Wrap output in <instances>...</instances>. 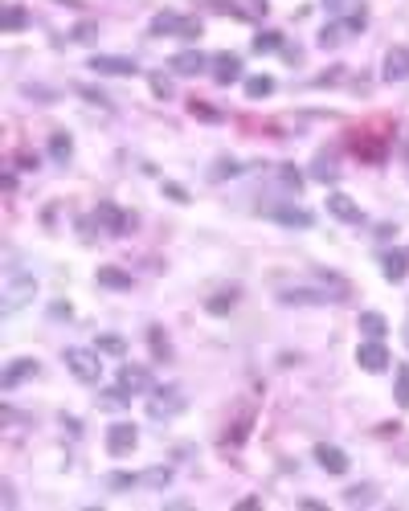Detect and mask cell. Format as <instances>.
Returning <instances> with one entry per match:
<instances>
[{"mask_svg":"<svg viewBox=\"0 0 409 511\" xmlns=\"http://www.w3.org/2000/svg\"><path fill=\"white\" fill-rule=\"evenodd\" d=\"M37 295V279L33 274H25V270H8L4 274V282H0V307L13 315L17 307H25V303Z\"/></svg>","mask_w":409,"mask_h":511,"instance_id":"obj_1","label":"cell"},{"mask_svg":"<svg viewBox=\"0 0 409 511\" xmlns=\"http://www.w3.org/2000/svg\"><path fill=\"white\" fill-rule=\"evenodd\" d=\"M62 360H66V369H70L74 380H82V385H95L98 376H102V364H98V348H66L62 352Z\"/></svg>","mask_w":409,"mask_h":511,"instance_id":"obj_2","label":"cell"},{"mask_svg":"<svg viewBox=\"0 0 409 511\" xmlns=\"http://www.w3.org/2000/svg\"><path fill=\"white\" fill-rule=\"evenodd\" d=\"M135 442H140V430H135L131 421H115V425L107 430V450H111L115 458L131 454V450H135Z\"/></svg>","mask_w":409,"mask_h":511,"instance_id":"obj_3","label":"cell"},{"mask_svg":"<svg viewBox=\"0 0 409 511\" xmlns=\"http://www.w3.org/2000/svg\"><path fill=\"white\" fill-rule=\"evenodd\" d=\"M37 372H41V364H37L33 356H21V360L4 364V372H0V385H4V389H17V385H25V380H33Z\"/></svg>","mask_w":409,"mask_h":511,"instance_id":"obj_4","label":"cell"},{"mask_svg":"<svg viewBox=\"0 0 409 511\" xmlns=\"http://www.w3.org/2000/svg\"><path fill=\"white\" fill-rule=\"evenodd\" d=\"M356 364L364 372H385L389 369V348L381 340H364L361 348H356Z\"/></svg>","mask_w":409,"mask_h":511,"instance_id":"obj_5","label":"cell"},{"mask_svg":"<svg viewBox=\"0 0 409 511\" xmlns=\"http://www.w3.org/2000/svg\"><path fill=\"white\" fill-rule=\"evenodd\" d=\"M119 389H123L127 397L152 393V376H147L144 364H123V369H119Z\"/></svg>","mask_w":409,"mask_h":511,"instance_id":"obj_6","label":"cell"},{"mask_svg":"<svg viewBox=\"0 0 409 511\" xmlns=\"http://www.w3.org/2000/svg\"><path fill=\"white\" fill-rule=\"evenodd\" d=\"M185 409V393L180 389H156L152 393V418H172Z\"/></svg>","mask_w":409,"mask_h":511,"instance_id":"obj_7","label":"cell"},{"mask_svg":"<svg viewBox=\"0 0 409 511\" xmlns=\"http://www.w3.org/2000/svg\"><path fill=\"white\" fill-rule=\"evenodd\" d=\"M328 213L336 217V221H344V225H356L364 213H361V205L352 201V197H344V192H332L328 197Z\"/></svg>","mask_w":409,"mask_h":511,"instance_id":"obj_8","label":"cell"},{"mask_svg":"<svg viewBox=\"0 0 409 511\" xmlns=\"http://www.w3.org/2000/svg\"><path fill=\"white\" fill-rule=\"evenodd\" d=\"M152 33H180V37H196V33H201V21H180L176 13H160L156 25H152Z\"/></svg>","mask_w":409,"mask_h":511,"instance_id":"obj_9","label":"cell"},{"mask_svg":"<svg viewBox=\"0 0 409 511\" xmlns=\"http://www.w3.org/2000/svg\"><path fill=\"white\" fill-rule=\"evenodd\" d=\"M315 463L323 466L328 474H348V454H344L340 446H328V442L315 446Z\"/></svg>","mask_w":409,"mask_h":511,"instance_id":"obj_10","label":"cell"},{"mask_svg":"<svg viewBox=\"0 0 409 511\" xmlns=\"http://www.w3.org/2000/svg\"><path fill=\"white\" fill-rule=\"evenodd\" d=\"M86 66H90L95 74H135V70H140L131 58H111V53H95Z\"/></svg>","mask_w":409,"mask_h":511,"instance_id":"obj_11","label":"cell"},{"mask_svg":"<svg viewBox=\"0 0 409 511\" xmlns=\"http://www.w3.org/2000/svg\"><path fill=\"white\" fill-rule=\"evenodd\" d=\"M405 78H409V49H389L385 82H405Z\"/></svg>","mask_w":409,"mask_h":511,"instance_id":"obj_12","label":"cell"},{"mask_svg":"<svg viewBox=\"0 0 409 511\" xmlns=\"http://www.w3.org/2000/svg\"><path fill=\"white\" fill-rule=\"evenodd\" d=\"M279 299L287 303V307H319V303H328V291H283Z\"/></svg>","mask_w":409,"mask_h":511,"instance_id":"obj_13","label":"cell"},{"mask_svg":"<svg viewBox=\"0 0 409 511\" xmlns=\"http://www.w3.org/2000/svg\"><path fill=\"white\" fill-rule=\"evenodd\" d=\"M213 74H217V82H238V78H241V58L221 53V58L213 62Z\"/></svg>","mask_w":409,"mask_h":511,"instance_id":"obj_14","label":"cell"},{"mask_svg":"<svg viewBox=\"0 0 409 511\" xmlns=\"http://www.w3.org/2000/svg\"><path fill=\"white\" fill-rule=\"evenodd\" d=\"M172 70L176 74H201L205 70V58H201L196 49H180V53L172 58Z\"/></svg>","mask_w":409,"mask_h":511,"instance_id":"obj_15","label":"cell"},{"mask_svg":"<svg viewBox=\"0 0 409 511\" xmlns=\"http://www.w3.org/2000/svg\"><path fill=\"white\" fill-rule=\"evenodd\" d=\"M270 217H274L279 225H299V230H307V225L315 221L307 209H287V205H283V209H270Z\"/></svg>","mask_w":409,"mask_h":511,"instance_id":"obj_16","label":"cell"},{"mask_svg":"<svg viewBox=\"0 0 409 511\" xmlns=\"http://www.w3.org/2000/svg\"><path fill=\"white\" fill-rule=\"evenodd\" d=\"M95 217L102 221V225H107V230H115V233H123L127 225H131V217H127L123 209H115V205H98Z\"/></svg>","mask_w":409,"mask_h":511,"instance_id":"obj_17","label":"cell"},{"mask_svg":"<svg viewBox=\"0 0 409 511\" xmlns=\"http://www.w3.org/2000/svg\"><path fill=\"white\" fill-rule=\"evenodd\" d=\"M381 266H385V279L389 282H401V279H405V270H409V258L401 254V250H389Z\"/></svg>","mask_w":409,"mask_h":511,"instance_id":"obj_18","label":"cell"},{"mask_svg":"<svg viewBox=\"0 0 409 511\" xmlns=\"http://www.w3.org/2000/svg\"><path fill=\"white\" fill-rule=\"evenodd\" d=\"M98 282L111 286V291H127V286H131V274L119 270V266H98Z\"/></svg>","mask_w":409,"mask_h":511,"instance_id":"obj_19","label":"cell"},{"mask_svg":"<svg viewBox=\"0 0 409 511\" xmlns=\"http://www.w3.org/2000/svg\"><path fill=\"white\" fill-rule=\"evenodd\" d=\"M385 315H377V311H364L361 315V331L364 336H368V340H381V336H385Z\"/></svg>","mask_w":409,"mask_h":511,"instance_id":"obj_20","label":"cell"},{"mask_svg":"<svg viewBox=\"0 0 409 511\" xmlns=\"http://www.w3.org/2000/svg\"><path fill=\"white\" fill-rule=\"evenodd\" d=\"M393 393H397V409H409V364H397V380H393Z\"/></svg>","mask_w":409,"mask_h":511,"instance_id":"obj_21","label":"cell"},{"mask_svg":"<svg viewBox=\"0 0 409 511\" xmlns=\"http://www.w3.org/2000/svg\"><path fill=\"white\" fill-rule=\"evenodd\" d=\"M270 91H274V78H270V74H254V78H246V94H250V98H266Z\"/></svg>","mask_w":409,"mask_h":511,"instance_id":"obj_22","label":"cell"},{"mask_svg":"<svg viewBox=\"0 0 409 511\" xmlns=\"http://www.w3.org/2000/svg\"><path fill=\"white\" fill-rule=\"evenodd\" d=\"M25 21H29V13H25L21 4H8V8H4V33H17V29H25Z\"/></svg>","mask_w":409,"mask_h":511,"instance_id":"obj_23","label":"cell"},{"mask_svg":"<svg viewBox=\"0 0 409 511\" xmlns=\"http://www.w3.org/2000/svg\"><path fill=\"white\" fill-rule=\"evenodd\" d=\"M95 348L107 352V356H123V352H127V344H123V336L107 331V336H98V340H95Z\"/></svg>","mask_w":409,"mask_h":511,"instance_id":"obj_24","label":"cell"},{"mask_svg":"<svg viewBox=\"0 0 409 511\" xmlns=\"http://www.w3.org/2000/svg\"><path fill=\"white\" fill-rule=\"evenodd\" d=\"M311 176H315V180H336V176H340L336 160H328V156H315V164H311Z\"/></svg>","mask_w":409,"mask_h":511,"instance_id":"obj_25","label":"cell"},{"mask_svg":"<svg viewBox=\"0 0 409 511\" xmlns=\"http://www.w3.org/2000/svg\"><path fill=\"white\" fill-rule=\"evenodd\" d=\"M254 49H258V53H270V49H283V33H274V29H266V33H258V37H254Z\"/></svg>","mask_w":409,"mask_h":511,"instance_id":"obj_26","label":"cell"},{"mask_svg":"<svg viewBox=\"0 0 409 511\" xmlns=\"http://www.w3.org/2000/svg\"><path fill=\"white\" fill-rule=\"evenodd\" d=\"M144 483H147V487H168V483H172V470H168V466H152V470L144 474Z\"/></svg>","mask_w":409,"mask_h":511,"instance_id":"obj_27","label":"cell"},{"mask_svg":"<svg viewBox=\"0 0 409 511\" xmlns=\"http://www.w3.org/2000/svg\"><path fill=\"white\" fill-rule=\"evenodd\" d=\"M344 499H348V503H373V499H377V487H348Z\"/></svg>","mask_w":409,"mask_h":511,"instance_id":"obj_28","label":"cell"},{"mask_svg":"<svg viewBox=\"0 0 409 511\" xmlns=\"http://www.w3.org/2000/svg\"><path fill=\"white\" fill-rule=\"evenodd\" d=\"M49 147H53V156H58V160H62V156H70V135H53Z\"/></svg>","mask_w":409,"mask_h":511,"instance_id":"obj_29","label":"cell"},{"mask_svg":"<svg viewBox=\"0 0 409 511\" xmlns=\"http://www.w3.org/2000/svg\"><path fill=\"white\" fill-rule=\"evenodd\" d=\"M279 176H283V180H287V185H303V172H299V168H290V164H283V168H279Z\"/></svg>","mask_w":409,"mask_h":511,"instance_id":"obj_30","label":"cell"},{"mask_svg":"<svg viewBox=\"0 0 409 511\" xmlns=\"http://www.w3.org/2000/svg\"><path fill=\"white\" fill-rule=\"evenodd\" d=\"M131 483H135V474H123V470H115V474H111V491H127Z\"/></svg>","mask_w":409,"mask_h":511,"instance_id":"obj_31","label":"cell"},{"mask_svg":"<svg viewBox=\"0 0 409 511\" xmlns=\"http://www.w3.org/2000/svg\"><path fill=\"white\" fill-rule=\"evenodd\" d=\"M364 17H368V8L361 4V8H352V13H348V21H344V25H348V29H364Z\"/></svg>","mask_w":409,"mask_h":511,"instance_id":"obj_32","label":"cell"},{"mask_svg":"<svg viewBox=\"0 0 409 511\" xmlns=\"http://www.w3.org/2000/svg\"><path fill=\"white\" fill-rule=\"evenodd\" d=\"M193 115H201L205 123H217V119H221V115L213 111V107H205V102H193Z\"/></svg>","mask_w":409,"mask_h":511,"instance_id":"obj_33","label":"cell"},{"mask_svg":"<svg viewBox=\"0 0 409 511\" xmlns=\"http://www.w3.org/2000/svg\"><path fill=\"white\" fill-rule=\"evenodd\" d=\"M152 352H156V356H168V344H164V336H160L156 327H152Z\"/></svg>","mask_w":409,"mask_h":511,"instance_id":"obj_34","label":"cell"},{"mask_svg":"<svg viewBox=\"0 0 409 511\" xmlns=\"http://www.w3.org/2000/svg\"><path fill=\"white\" fill-rule=\"evenodd\" d=\"M49 311H53V319H70V303H53Z\"/></svg>","mask_w":409,"mask_h":511,"instance_id":"obj_35","label":"cell"},{"mask_svg":"<svg viewBox=\"0 0 409 511\" xmlns=\"http://www.w3.org/2000/svg\"><path fill=\"white\" fill-rule=\"evenodd\" d=\"M225 172L234 176V172H238V164H234V160H221V164H217V176H225Z\"/></svg>","mask_w":409,"mask_h":511,"instance_id":"obj_36","label":"cell"},{"mask_svg":"<svg viewBox=\"0 0 409 511\" xmlns=\"http://www.w3.org/2000/svg\"><path fill=\"white\" fill-rule=\"evenodd\" d=\"M164 192H168V197H176V201H189V197H185V188H176V185H164Z\"/></svg>","mask_w":409,"mask_h":511,"instance_id":"obj_37","label":"cell"},{"mask_svg":"<svg viewBox=\"0 0 409 511\" xmlns=\"http://www.w3.org/2000/svg\"><path fill=\"white\" fill-rule=\"evenodd\" d=\"M328 4H336V0H328Z\"/></svg>","mask_w":409,"mask_h":511,"instance_id":"obj_38","label":"cell"},{"mask_svg":"<svg viewBox=\"0 0 409 511\" xmlns=\"http://www.w3.org/2000/svg\"><path fill=\"white\" fill-rule=\"evenodd\" d=\"M258 4H266V0H258Z\"/></svg>","mask_w":409,"mask_h":511,"instance_id":"obj_39","label":"cell"}]
</instances>
